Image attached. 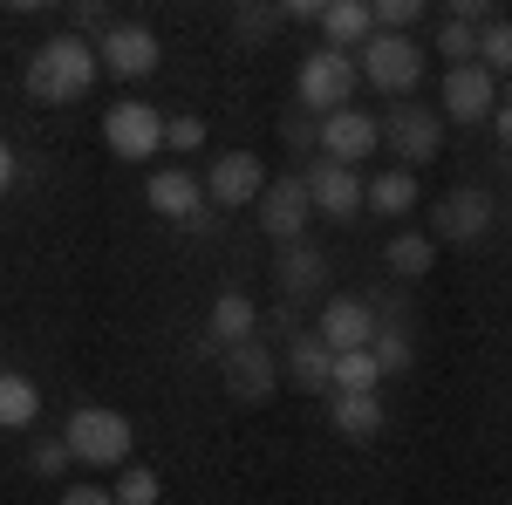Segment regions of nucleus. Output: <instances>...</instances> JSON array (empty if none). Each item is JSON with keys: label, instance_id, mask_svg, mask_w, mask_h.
Wrapping results in <instances>:
<instances>
[{"label": "nucleus", "instance_id": "f257e3e1", "mask_svg": "<svg viewBox=\"0 0 512 505\" xmlns=\"http://www.w3.org/2000/svg\"><path fill=\"white\" fill-rule=\"evenodd\" d=\"M96 76H103V62L82 35H55L28 55V96L35 103H82L96 89Z\"/></svg>", "mask_w": 512, "mask_h": 505}, {"label": "nucleus", "instance_id": "f03ea898", "mask_svg": "<svg viewBox=\"0 0 512 505\" xmlns=\"http://www.w3.org/2000/svg\"><path fill=\"white\" fill-rule=\"evenodd\" d=\"M62 437H69L76 465H89V471L130 465V417H123V410H110V403H89V410H76V417L62 424Z\"/></svg>", "mask_w": 512, "mask_h": 505}, {"label": "nucleus", "instance_id": "7ed1b4c3", "mask_svg": "<svg viewBox=\"0 0 512 505\" xmlns=\"http://www.w3.org/2000/svg\"><path fill=\"white\" fill-rule=\"evenodd\" d=\"M355 69H362L369 89H383V96H410V89L424 82V48L410 35H396V28H376V35L362 41Z\"/></svg>", "mask_w": 512, "mask_h": 505}, {"label": "nucleus", "instance_id": "20e7f679", "mask_svg": "<svg viewBox=\"0 0 512 505\" xmlns=\"http://www.w3.org/2000/svg\"><path fill=\"white\" fill-rule=\"evenodd\" d=\"M355 82H362V69H355L349 48H315V55L301 62V76H294V96H301V110L328 117V110H349Z\"/></svg>", "mask_w": 512, "mask_h": 505}, {"label": "nucleus", "instance_id": "39448f33", "mask_svg": "<svg viewBox=\"0 0 512 505\" xmlns=\"http://www.w3.org/2000/svg\"><path fill=\"white\" fill-rule=\"evenodd\" d=\"M383 151H396L403 171H417V164H431L444 151V117L424 110V103H410V96H396V110L383 117Z\"/></svg>", "mask_w": 512, "mask_h": 505}, {"label": "nucleus", "instance_id": "423d86ee", "mask_svg": "<svg viewBox=\"0 0 512 505\" xmlns=\"http://www.w3.org/2000/svg\"><path fill=\"white\" fill-rule=\"evenodd\" d=\"M103 144H110L123 164H144V157L164 151V117L151 103H110V110H103Z\"/></svg>", "mask_w": 512, "mask_h": 505}, {"label": "nucleus", "instance_id": "0eeeda50", "mask_svg": "<svg viewBox=\"0 0 512 505\" xmlns=\"http://www.w3.org/2000/svg\"><path fill=\"white\" fill-rule=\"evenodd\" d=\"M253 212H260V233H267V239H280V246L301 239V233H308V219H315L308 178H294V171H287V178H267V192H260Z\"/></svg>", "mask_w": 512, "mask_h": 505}, {"label": "nucleus", "instance_id": "6e6552de", "mask_svg": "<svg viewBox=\"0 0 512 505\" xmlns=\"http://www.w3.org/2000/svg\"><path fill=\"white\" fill-rule=\"evenodd\" d=\"M96 62H103L117 82H137V76H151V69L164 62V48H158V35H151L144 21H117L110 35H96Z\"/></svg>", "mask_w": 512, "mask_h": 505}, {"label": "nucleus", "instance_id": "1a4fd4ad", "mask_svg": "<svg viewBox=\"0 0 512 505\" xmlns=\"http://www.w3.org/2000/svg\"><path fill=\"white\" fill-rule=\"evenodd\" d=\"M315 144H321V157H335V164H362V157L383 151V117H369V110H328Z\"/></svg>", "mask_w": 512, "mask_h": 505}, {"label": "nucleus", "instance_id": "9d476101", "mask_svg": "<svg viewBox=\"0 0 512 505\" xmlns=\"http://www.w3.org/2000/svg\"><path fill=\"white\" fill-rule=\"evenodd\" d=\"M267 192V164L253 151H226L212 171H205V198L219 205V212H239V205H260Z\"/></svg>", "mask_w": 512, "mask_h": 505}, {"label": "nucleus", "instance_id": "9b49d317", "mask_svg": "<svg viewBox=\"0 0 512 505\" xmlns=\"http://www.w3.org/2000/svg\"><path fill=\"white\" fill-rule=\"evenodd\" d=\"M492 110H499V76H492L485 62H458V69H444V117L485 123Z\"/></svg>", "mask_w": 512, "mask_h": 505}, {"label": "nucleus", "instance_id": "f8f14e48", "mask_svg": "<svg viewBox=\"0 0 512 505\" xmlns=\"http://www.w3.org/2000/svg\"><path fill=\"white\" fill-rule=\"evenodd\" d=\"M308 178V198H315L321 219H355L362 205H369V185L355 178V164H335V157H321L315 171H301Z\"/></svg>", "mask_w": 512, "mask_h": 505}, {"label": "nucleus", "instance_id": "ddd939ff", "mask_svg": "<svg viewBox=\"0 0 512 505\" xmlns=\"http://www.w3.org/2000/svg\"><path fill=\"white\" fill-rule=\"evenodd\" d=\"M280 383V355L253 335V342H233L226 349V389H233L239 403H267Z\"/></svg>", "mask_w": 512, "mask_h": 505}, {"label": "nucleus", "instance_id": "4468645a", "mask_svg": "<svg viewBox=\"0 0 512 505\" xmlns=\"http://www.w3.org/2000/svg\"><path fill=\"white\" fill-rule=\"evenodd\" d=\"M437 233L431 239H458V246H472V239L492 233V192H478V185H465V192L437 198Z\"/></svg>", "mask_w": 512, "mask_h": 505}, {"label": "nucleus", "instance_id": "2eb2a0df", "mask_svg": "<svg viewBox=\"0 0 512 505\" xmlns=\"http://www.w3.org/2000/svg\"><path fill=\"white\" fill-rule=\"evenodd\" d=\"M376 328H383L376 308H369V301H349V294H335V301L321 308V321H315V335L335 355H342V349H369V342H376Z\"/></svg>", "mask_w": 512, "mask_h": 505}, {"label": "nucleus", "instance_id": "dca6fc26", "mask_svg": "<svg viewBox=\"0 0 512 505\" xmlns=\"http://www.w3.org/2000/svg\"><path fill=\"white\" fill-rule=\"evenodd\" d=\"M144 198H151L158 219H185V226H192L198 212H205V178H192L185 164H164V171H151Z\"/></svg>", "mask_w": 512, "mask_h": 505}, {"label": "nucleus", "instance_id": "f3484780", "mask_svg": "<svg viewBox=\"0 0 512 505\" xmlns=\"http://www.w3.org/2000/svg\"><path fill=\"white\" fill-rule=\"evenodd\" d=\"M280 376H294V389L328 396V389H335V349H328L321 335H294L287 355H280Z\"/></svg>", "mask_w": 512, "mask_h": 505}, {"label": "nucleus", "instance_id": "a211bd4d", "mask_svg": "<svg viewBox=\"0 0 512 505\" xmlns=\"http://www.w3.org/2000/svg\"><path fill=\"white\" fill-rule=\"evenodd\" d=\"M260 335V308L246 294H219L212 301V321H205V342L212 349H233V342H253Z\"/></svg>", "mask_w": 512, "mask_h": 505}, {"label": "nucleus", "instance_id": "6ab92c4d", "mask_svg": "<svg viewBox=\"0 0 512 505\" xmlns=\"http://www.w3.org/2000/svg\"><path fill=\"white\" fill-rule=\"evenodd\" d=\"M321 35H328V48L369 41L376 35V7H369V0H328V7H321Z\"/></svg>", "mask_w": 512, "mask_h": 505}, {"label": "nucleus", "instance_id": "aec40b11", "mask_svg": "<svg viewBox=\"0 0 512 505\" xmlns=\"http://www.w3.org/2000/svg\"><path fill=\"white\" fill-rule=\"evenodd\" d=\"M328 417H335L342 437L362 444V437H376V430H383V396H376V389H335V410H328Z\"/></svg>", "mask_w": 512, "mask_h": 505}, {"label": "nucleus", "instance_id": "412c9836", "mask_svg": "<svg viewBox=\"0 0 512 505\" xmlns=\"http://www.w3.org/2000/svg\"><path fill=\"white\" fill-rule=\"evenodd\" d=\"M41 417V389L21 369H0V430H35Z\"/></svg>", "mask_w": 512, "mask_h": 505}, {"label": "nucleus", "instance_id": "4be33fe9", "mask_svg": "<svg viewBox=\"0 0 512 505\" xmlns=\"http://www.w3.org/2000/svg\"><path fill=\"white\" fill-rule=\"evenodd\" d=\"M410 205H417V171L390 164V171H376V178H369V212H383V219H403Z\"/></svg>", "mask_w": 512, "mask_h": 505}, {"label": "nucleus", "instance_id": "5701e85b", "mask_svg": "<svg viewBox=\"0 0 512 505\" xmlns=\"http://www.w3.org/2000/svg\"><path fill=\"white\" fill-rule=\"evenodd\" d=\"M280 0H233V35L246 41V48H267V41L280 35Z\"/></svg>", "mask_w": 512, "mask_h": 505}, {"label": "nucleus", "instance_id": "b1692460", "mask_svg": "<svg viewBox=\"0 0 512 505\" xmlns=\"http://www.w3.org/2000/svg\"><path fill=\"white\" fill-rule=\"evenodd\" d=\"M321 280H328V260H321L315 246L287 239V253H280V287H287V294H315Z\"/></svg>", "mask_w": 512, "mask_h": 505}, {"label": "nucleus", "instance_id": "393cba45", "mask_svg": "<svg viewBox=\"0 0 512 505\" xmlns=\"http://www.w3.org/2000/svg\"><path fill=\"white\" fill-rule=\"evenodd\" d=\"M383 260H390V273H403V280H424V273L437 267V239L431 233H396L390 246H383Z\"/></svg>", "mask_w": 512, "mask_h": 505}, {"label": "nucleus", "instance_id": "a878e982", "mask_svg": "<svg viewBox=\"0 0 512 505\" xmlns=\"http://www.w3.org/2000/svg\"><path fill=\"white\" fill-rule=\"evenodd\" d=\"M383 383V362H376V349H342L335 355V389H376ZM328 389V396H335Z\"/></svg>", "mask_w": 512, "mask_h": 505}, {"label": "nucleus", "instance_id": "bb28decb", "mask_svg": "<svg viewBox=\"0 0 512 505\" xmlns=\"http://www.w3.org/2000/svg\"><path fill=\"white\" fill-rule=\"evenodd\" d=\"M478 62L492 76H512V21H485L478 28Z\"/></svg>", "mask_w": 512, "mask_h": 505}, {"label": "nucleus", "instance_id": "cd10ccee", "mask_svg": "<svg viewBox=\"0 0 512 505\" xmlns=\"http://www.w3.org/2000/svg\"><path fill=\"white\" fill-rule=\"evenodd\" d=\"M69 465H76L69 437H35V451H28V471L35 478H69Z\"/></svg>", "mask_w": 512, "mask_h": 505}, {"label": "nucleus", "instance_id": "c85d7f7f", "mask_svg": "<svg viewBox=\"0 0 512 505\" xmlns=\"http://www.w3.org/2000/svg\"><path fill=\"white\" fill-rule=\"evenodd\" d=\"M437 55H444L451 69H458V62H478V28L472 21H444V28H437Z\"/></svg>", "mask_w": 512, "mask_h": 505}, {"label": "nucleus", "instance_id": "c756f323", "mask_svg": "<svg viewBox=\"0 0 512 505\" xmlns=\"http://www.w3.org/2000/svg\"><path fill=\"white\" fill-rule=\"evenodd\" d=\"M110 492H117V505H158V492H164V485H158V471L130 465V471L117 478V485H110Z\"/></svg>", "mask_w": 512, "mask_h": 505}, {"label": "nucleus", "instance_id": "7c9ffc66", "mask_svg": "<svg viewBox=\"0 0 512 505\" xmlns=\"http://www.w3.org/2000/svg\"><path fill=\"white\" fill-rule=\"evenodd\" d=\"M369 349H376V362H383V376H403V369H410V335H403V328H376Z\"/></svg>", "mask_w": 512, "mask_h": 505}, {"label": "nucleus", "instance_id": "2f4dec72", "mask_svg": "<svg viewBox=\"0 0 512 505\" xmlns=\"http://www.w3.org/2000/svg\"><path fill=\"white\" fill-rule=\"evenodd\" d=\"M369 7H376V28H396V35H403V28H417V21H424V7H431V0H369Z\"/></svg>", "mask_w": 512, "mask_h": 505}, {"label": "nucleus", "instance_id": "473e14b6", "mask_svg": "<svg viewBox=\"0 0 512 505\" xmlns=\"http://www.w3.org/2000/svg\"><path fill=\"white\" fill-rule=\"evenodd\" d=\"M164 144L171 151H198L205 144V117H164Z\"/></svg>", "mask_w": 512, "mask_h": 505}, {"label": "nucleus", "instance_id": "72a5a7b5", "mask_svg": "<svg viewBox=\"0 0 512 505\" xmlns=\"http://www.w3.org/2000/svg\"><path fill=\"white\" fill-rule=\"evenodd\" d=\"M444 7H451V21H472V28L499 21V0H444Z\"/></svg>", "mask_w": 512, "mask_h": 505}, {"label": "nucleus", "instance_id": "f704fd0d", "mask_svg": "<svg viewBox=\"0 0 512 505\" xmlns=\"http://www.w3.org/2000/svg\"><path fill=\"white\" fill-rule=\"evenodd\" d=\"M76 21H82V28H96V35H110V28H117L103 0H76Z\"/></svg>", "mask_w": 512, "mask_h": 505}, {"label": "nucleus", "instance_id": "c9c22d12", "mask_svg": "<svg viewBox=\"0 0 512 505\" xmlns=\"http://www.w3.org/2000/svg\"><path fill=\"white\" fill-rule=\"evenodd\" d=\"M62 505H117V492H103V485H62Z\"/></svg>", "mask_w": 512, "mask_h": 505}, {"label": "nucleus", "instance_id": "e433bc0d", "mask_svg": "<svg viewBox=\"0 0 512 505\" xmlns=\"http://www.w3.org/2000/svg\"><path fill=\"white\" fill-rule=\"evenodd\" d=\"M321 7L328 0H280V14H294V21H321Z\"/></svg>", "mask_w": 512, "mask_h": 505}, {"label": "nucleus", "instance_id": "4c0bfd02", "mask_svg": "<svg viewBox=\"0 0 512 505\" xmlns=\"http://www.w3.org/2000/svg\"><path fill=\"white\" fill-rule=\"evenodd\" d=\"M280 130H287V144H315V137H321V123H301V117H287Z\"/></svg>", "mask_w": 512, "mask_h": 505}, {"label": "nucleus", "instance_id": "58836bf2", "mask_svg": "<svg viewBox=\"0 0 512 505\" xmlns=\"http://www.w3.org/2000/svg\"><path fill=\"white\" fill-rule=\"evenodd\" d=\"M14 178H21V164H14V151H7V144H0V198L14 192Z\"/></svg>", "mask_w": 512, "mask_h": 505}, {"label": "nucleus", "instance_id": "ea45409f", "mask_svg": "<svg viewBox=\"0 0 512 505\" xmlns=\"http://www.w3.org/2000/svg\"><path fill=\"white\" fill-rule=\"evenodd\" d=\"M492 123H499V137H506V144H512V96H506V103H499V110H492Z\"/></svg>", "mask_w": 512, "mask_h": 505}, {"label": "nucleus", "instance_id": "a19ab883", "mask_svg": "<svg viewBox=\"0 0 512 505\" xmlns=\"http://www.w3.org/2000/svg\"><path fill=\"white\" fill-rule=\"evenodd\" d=\"M0 7H21V14H35V7H55V0H0Z\"/></svg>", "mask_w": 512, "mask_h": 505}]
</instances>
